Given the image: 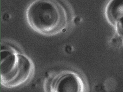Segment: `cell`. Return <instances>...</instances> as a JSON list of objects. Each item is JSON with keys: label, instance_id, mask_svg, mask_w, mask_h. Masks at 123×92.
I'll return each mask as SVG.
<instances>
[{"label": "cell", "instance_id": "obj_5", "mask_svg": "<svg viewBox=\"0 0 123 92\" xmlns=\"http://www.w3.org/2000/svg\"><path fill=\"white\" fill-rule=\"evenodd\" d=\"M113 27L123 43V18L118 21Z\"/></svg>", "mask_w": 123, "mask_h": 92}, {"label": "cell", "instance_id": "obj_1", "mask_svg": "<svg viewBox=\"0 0 123 92\" xmlns=\"http://www.w3.org/2000/svg\"><path fill=\"white\" fill-rule=\"evenodd\" d=\"M25 17L33 30L46 36L66 30L72 20L68 8L58 0H34L27 7Z\"/></svg>", "mask_w": 123, "mask_h": 92}, {"label": "cell", "instance_id": "obj_4", "mask_svg": "<svg viewBox=\"0 0 123 92\" xmlns=\"http://www.w3.org/2000/svg\"><path fill=\"white\" fill-rule=\"evenodd\" d=\"M104 14L107 21L114 27L123 18V0H111L106 6Z\"/></svg>", "mask_w": 123, "mask_h": 92}, {"label": "cell", "instance_id": "obj_2", "mask_svg": "<svg viewBox=\"0 0 123 92\" xmlns=\"http://www.w3.org/2000/svg\"><path fill=\"white\" fill-rule=\"evenodd\" d=\"M35 67L33 61L20 48L13 43L0 44V83L8 88L22 86L33 77Z\"/></svg>", "mask_w": 123, "mask_h": 92}, {"label": "cell", "instance_id": "obj_3", "mask_svg": "<svg viewBox=\"0 0 123 92\" xmlns=\"http://www.w3.org/2000/svg\"><path fill=\"white\" fill-rule=\"evenodd\" d=\"M46 91L84 92L87 86L84 78L79 73L70 70L57 73L48 79Z\"/></svg>", "mask_w": 123, "mask_h": 92}]
</instances>
